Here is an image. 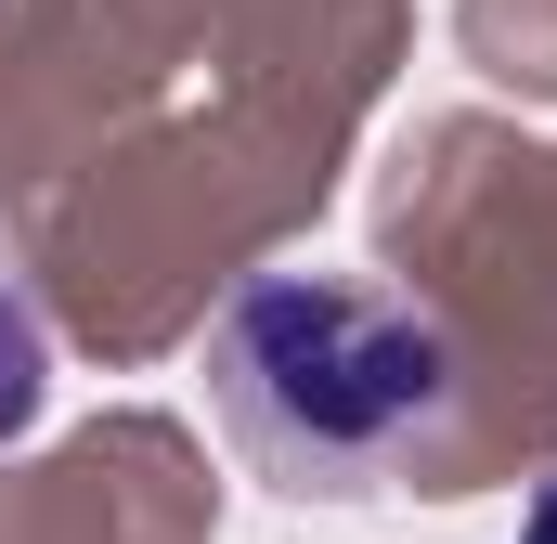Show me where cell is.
Returning <instances> with one entry per match:
<instances>
[{
    "label": "cell",
    "mask_w": 557,
    "mask_h": 544,
    "mask_svg": "<svg viewBox=\"0 0 557 544\" xmlns=\"http://www.w3.org/2000/svg\"><path fill=\"white\" fill-rule=\"evenodd\" d=\"M52 403V324H39V298H26V272L0 260V454L39 428Z\"/></svg>",
    "instance_id": "obj_2"
},
{
    "label": "cell",
    "mask_w": 557,
    "mask_h": 544,
    "mask_svg": "<svg viewBox=\"0 0 557 544\" xmlns=\"http://www.w3.org/2000/svg\"><path fill=\"white\" fill-rule=\"evenodd\" d=\"M519 544H557V480L532 493V519H519Z\"/></svg>",
    "instance_id": "obj_3"
},
{
    "label": "cell",
    "mask_w": 557,
    "mask_h": 544,
    "mask_svg": "<svg viewBox=\"0 0 557 544\" xmlns=\"http://www.w3.org/2000/svg\"><path fill=\"white\" fill-rule=\"evenodd\" d=\"M208 403L234 454L298 506H376L454 467L467 363L454 324L363 272H247L208 324Z\"/></svg>",
    "instance_id": "obj_1"
}]
</instances>
